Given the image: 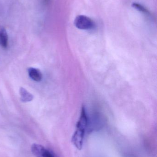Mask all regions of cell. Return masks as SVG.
I'll list each match as a JSON object with an SVG mask.
<instances>
[{"label": "cell", "mask_w": 157, "mask_h": 157, "mask_svg": "<svg viewBox=\"0 0 157 157\" xmlns=\"http://www.w3.org/2000/svg\"><path fill=\"white\" fill-rule=\"evenodd\" d=\"M88 125V115L86 108L83 106L80 118L77 124L76 130L72 138V143L78 150H81L83 147L85 133Z\"/></svg>", "instance_id": "obj_1"}, {"label": "cell", "mask_w": 157, "mask_h": 157, "mask_svg": "<svg viewBox=\"0 0 157 157\" xmlns=\"http://www.w3.org/2000/svg\"><path fill=\"white\" fill-rule=\"evenodd\" d=\"M76 27L82 30H90L95 26V23L92 19L84 15L77 17L74 22Z\"/></svg>", "instance_id": "obj_2"}, {"label": "cell", "mask_w": 157, "mask_h": 157, "mask_svg": "<svg viewBox=\"0 0 157 157\" xmlns=\"http://www.w3.org/2000/svg\"><path fill=\"white\" fill-rule=\"evenodd\" d=\"M31 152L36 157H58L52 150L47 149L41 145L33 144L31 147Z\"/></svg>", "instance_id": "obj_3"}, {"label": "cell", "mask_w": 157, "mask_h": 157, "mask_svg": "<svg viewBox=\"0 0 157 157\" xmlns=\"http://www.w3.org/2000/svg\"><path fill=\"white\" fill-rule=\"evenodd\" d=\"M29 76L32 80L36 82H40L42 78V75L39 69L29 68L28 70Z\"/></svg>", "instance_id": "obj_4"}, {"label": "cell", "mask_w": 157, "mask_h": 157, "mask_svg": "<svg viewBox=\"0 0 157 157\" xmlns=\"http://www.w3.org/2000/svg\"><path fill=\"white\" fill-rule=\"evenodd\" d=\"M8 44V36L6 29L4 27L0 26V46L6 48Z\"/></svg>", "instance_id": "obj_5"}, {"label": "cell", "mask_w": 157, "mask_h": 157, "mask_svg": "<svg viewBox=\"0 0 157 157\" xmlns=\"http://www.w3.org/2000/svg\"><path fill=\"white\" fill-rule=\"evenodd\" d=\"M19 93L20 95V100L22 102H29L31 101L34 98V96L24 88H20Z\"/></svg>", "instance_id": "obj_6"}, {"label": "cell", "mask_w": 157, "mask_h": 157, "mask_svg": "<svg viewBox=\"0 0 157 157\" xmlns=\"http://www.w3.org/2000/svg\"><path fill=\"white\" fill-rule=\"evenodd\" d=\"M132 6H133V7H134L135 8V9H137V10L141 11V12L146 13H148V11H147L144 7L142 6L141 5L137 3H134L133 4Z\"/></svg>", "instance_id": "obj_7"}, {"label": "cell", "mask_w": 157, "mask_h": 157, "mask_svg": "<svg viewBox=\"0 0 157 157\" xmlns=\"http://www.w3.org/2000/svg\"><path fill=\"white\" fill-rule=\"evenodd\" d=\"M49 0H42V2H43V3L46 4H48L49 3Z\"/></svg>", "instance_id": "obj_8"}]
</instances>
